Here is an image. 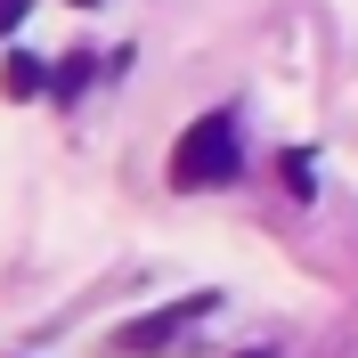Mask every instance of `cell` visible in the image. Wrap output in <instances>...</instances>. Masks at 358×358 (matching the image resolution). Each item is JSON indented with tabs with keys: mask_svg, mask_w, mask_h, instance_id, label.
<instances>
[{
	"mask_svg": "<svg viewBox=\"0 0 358 358\" xmlns=\"http://www.w3.org/2000/svg\"><path fill=\"white\" fill-rule=\"evenodd\" d=\"M236 171H245V122L228 106L196 114L179 131V147H171V187H228Z\"/></svg>",
	"mask_w": 358,
	"mask_h": 358,
	"instance_id": "1",
	"label": "cell"
},
{
	"mask_svg": "<svg viewBox=\"0 0 358 358\" xmlns=\"http://www.w3.org/2000/svg\"><path fill=\"white\" fill-rule=\"evenodd\" d=\"M212 310V301H187V310H163V317H147V326H131V334H122V350H155L163 334H171V326H187V317H203Z\"/></svg>",
	"mask_w": 358,
	"mask_h": 358,
	"instance_id": "2",
	"label": "cell"
},
{
	"mask_svg": "<svg viewBox=\"0 0 358 358\" xmlns=\"http://www.w3.org/2000/svg\"><path fill=\"white\" fill-rule=\"evenodd\" d=\"M0 90H8V98H41V90H49V66H41V57H24V49H17V57L0 66Z\"/></svg>",
	"mask_w": 358,
	"mask_h": 358,
	"instance_id": "3",
	"label": "cell"
},
{
	"mask_svg": "<svg viewBox=\"0 0 358 358\" xmlns=\"http://www.w3.org/2000/svg\"><path fill=\"white\" fill-rule=\"evenodd\" d=\"M82 82H90V57H66V66H57V82H49V90H57V98H82Z\"/></svg>",
	"mask_w": 358,
	"mask_h": 358,
	"instance_id": "4",
	"label": "cell"
},
{
	"mask_svg": "<svg viewBox=\"0 0 358 358\" xmlns=\"http://www.w3.org/2000/svg\"><path fill=\"white\" fill-rule=\"evenodd\" d=\"M24 8H33V0H0V41H8V33L24 24Z\"/></svg>",
	"mask_w": 358,
	"mask_h": 358,
	"instance_id": "5",
	"label": "cell"
},
{
	"mask_svg": "<svg viewBox=\"0 0 358 358\" xmlns=\"http://www.w3.org/2000/svg\"><path fill=\"white\" fill-rule=\"evenodd\" d=\"M82 8H90V0H82Z\"/></svg>",
	"mask_w": 358,
	"mask_h": 358,
	"instance_id": "6",
	"label": "cell"
}]
</instances>
